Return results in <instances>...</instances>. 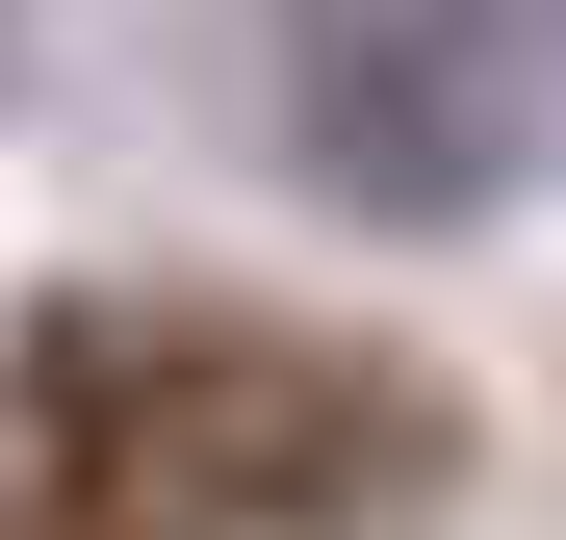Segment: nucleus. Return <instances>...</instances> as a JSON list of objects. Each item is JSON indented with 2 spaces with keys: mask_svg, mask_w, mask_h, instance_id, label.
Returning a JSON list of instances; mask_svg holds the SVG:
<instances>
[{
  "mask_svg": "<svg viewBox=\"0 0 566 540\" xmlns=\"http://www.w3.org/2000/svg\"><path fill=\"white\" fill-rule=\"evenodd\" d=\"M438 489V412L335 335L27 309L0 335V540H360Z\"/></svg>",
  "mask_w": 566,
  "mask_h": 540,
  "instance_id": "f257e3e1",
  "label": "nucleus"
},
{
  "mask_svg": "<svg viewBox=\"0 0 566 540\" xmlns=\"http://www.w3.org/2000/svg\"><path fill=\"white\" fill-rule=\"evenodd\" d=\"M541 77H566V0H283V129H310V180L387 207V232L490 207L541 155Z\"/></svg>",
  "mask_w": 566,
  "mask_h": 540,
  "instance_id": "f03ea898",
  "label": "nucleus"
}]
</instances>
